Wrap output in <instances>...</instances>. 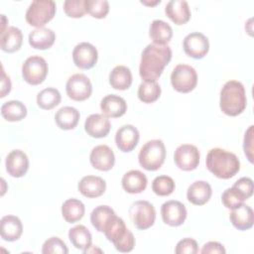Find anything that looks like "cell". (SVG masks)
Returning <instances> with one entry per match:
<instances>
[{
	"label": "cell",
	"mask_w": 254,
	"mask_h": 254,
	"mask_svg": "<svg viewBox=\"0 0 254 254\" xmlns=\"http://www.w3.org/2000/svg\"><path fill=\"white\" fill-rule=\"evenodd\" d=\"M171 60L172 50L168 45L149 44L141 55L140 76L144 80H157Z\"/></svg>",
	"instance_id": "cell-1"
},
{
	"label": "cell",
	"mask_w": 254,
	"mask_h": 254,
	"mask_svg": "<svg viewBox=\"0 0 254 254\" xmlns=\"http://www.w3.org/2000/svg\"><path fill=\"white\" fill-rule=\"evenodd\" d=\"M207 170L215 177L228 180L240 170V161L237 156L221 148L211 149L205 159Z\"/></svg>",
	"instance_id": "cell-2"
},
{
	"label": "cell",
	"mask_w": 254,
	"mask_h": 254,
	"mask_svg": "<svg viewBox=\"0 0 254 254\" xmlns=\"http://www.w3.org/2000/svg\"><path fill=\"white\" fill-rule=\"evenodd\" d=\"M247 105L244 85L238 80H228L220 90L219 107L227 116L241 114Z\"/></svg>",
	"instance_id": "cell-3"
},
{
	"label": "cell",
	"mask_w": 254,
	"mask_h": 254,
	"mask_svg": "<svg viewBox=\"0 0 254 254\" xmlns=\"http://www.w3.org/2000/svg\"><path fill=\"white\" fill-rule=\"evenodd\" d=\"M166 159V148L162 140L154 139L148 141L141 148L138 160L140 166L147 171H157Z\"/></svg>",
	"instance_id": "cell-4"
},
{
	"label": "cell",
	"mask_w": 254,
	"mask_h": 254,
	"mask_svg": "<svg viewBox=\"0 0 254 254\" xmlns=\"http://www.w3.org/2000/svg\"><path fill=\"white\" fill-rule=\"evenodd\" d=\"M56 9V3L52 0H35L27 9L26 21L36 29L43 28L54 18Z\"/></svg>",
	"instance_id": "cell-5"
},
{
	"label": "cell",
	"mask_w": 254,
	"mask_h": 254,
	"mask_svg": "<svg viewBox=\"0 0 254 254\" xmlns=\"http://www.w3.org/2000/svg\"><path fill=\"white\" fill-rule=\"evenodd\" d=\"M128 212L133 225L139 230H146L155 223V207L147 200H137L133 202Z\"/></svg>",
	"instance_id": "cell-6"
},
{
	"label": "cell",
	"mask_w": 254,
	"mask_h": 254,
	"mask_svg": "<svg viewBox=\"0 0 254 254\" xmlns=\"http://www.w3.org/2000/svg\"><path fill=\"white\" fill-rule=\"evenodd\" d=\"M171 83L178 92H190L197 84V73L195 69L189 64H178L172 71Z\"/></svg>",
	"instance_id": "cell-7"
},
{
	"label": "cell",
	"mask_w": 254,
	"mask_h": 254,
	"mask_svg": "<svg viewBox=\"0 0 254 254\" xmlns=\"http://www.w3.org/2000/svg\"><path fill=\"white\" fill-rule=\"evenodd\" d=\"M48 64L40 56L29 57L22 65V76L31 85L42 83L48 75Z\"/></svg>",
	"instance_id": "cell-8"
},
{
	"label": "cell",
	"mask_w": 254,
	"mask_h": 254,
	"mask_svg": "<svg viewBox=\"0 0 254 254\" xmlns=\"http://www.w3.org/2000/svg\"><path fill=\"white\" fill-rule=\"evenodd\" d=\"M67 96L74 101H83L89 98L92 85L89 78L83 73H74L68 77L65 84Z\"/></svg>",
	"instance_id": "cell-9"
},
{
	"label": "cell",
	"mask_w": 254,
	"mask_h": 254,
	"mask_svg": "<svg viewBox=\"0 0 254 254\" xmlns=\"http://www.w3.org/2000/svg\"><path fill=\"white\" fill-rule=\"evenodd\" d=\"M199 151L191 144L180 145L174 154V160L176 166L183 171L189 172L195 170L199 164Z\"/></svg>",
	"instance_id": "cell-10"
},
{
	"label": "cell",
	"mask_w": 254,
	"mask_h": 254,
	"mask_svg": "<svg viewBox=\"0 0 254 254\" xmlns=\"http://www.w3.org/2000/svg\"><path fill=\"white\" fill-rule=\"evenodd\" d=\"M185 53L192 59H202L209 51V42L202 33L193 32L187 35L183 41Z\"/></svg>",
	"instance_id": "cell-11"
},
{
	"label": "cell",
	"mask_w": 254,
	"mask_h": 254,
	"mask_svg": "<svg viewBox=\"0 0 254 254\" xmlns=\"http://www.w3.org/2000/svg\"><path fill=\"white\" fill-rule=\"evenodd\" d=\"M98 59L96 48L87 42L77 44L72 51L74 64L81 69H89L95 65Z\"/></svg>",
	"instance_id": "cell-12"
},
{
	"label": "cell",
	"mask_w": 254,
	"mask_h": 254,
	"mask_svg": "<svg viewBox=\"0 0 254 254\" xmlns=\"http://www.w3.org/2000/svg\"><path fill=\"white\" fill-rule=\"evenodd\" d=\"M187 214L186 206L179 200H168L162 204V219L170 226L182 225L187 218Z\"/></svg>",
	"instance_id": "cell-13"
},
{
	"label": "cell",
	"mask_w": 254,
	"mask_h": 254,
	"mask_svg": "<svg viewBox=\"0 0 254 254\" xmlns=\"http://www.w3.org/2000/svg\"><path fill=\"white\" fill-rule=\"evenodd\" d=\"M89 161L94 169L106 172L113 168L115 156L112 149L107 145H98L91 150Z\"/></svg>",
	"instance_id": "cell-14"
},
{
	"label": "cell",
	"mask_w": 254,
	"mask_h": 254,
	"mask_svg": "<svg viewBox=\"0 0 254 254\" xmlns=\"http://www.w3.org/2000/svg\"><path fill=\"white\" fill-rule=\"evenodd\" d=\"M140 134L136 127L131 124L121 126L115 134V143L117 148L124 153L131 152L139 142Z\"/></svg>",
	"instance_id": "cell-15"
},
{
	"label": "cell",
	"mask_w": 254,
	"mask_h": 254,
	"mask_svg": "<svg viewBox=\"0 0 254 254\" xmlns=\"http://www.w3.org/2000/svg\"><path fill=\"white\" fill-rule=\"evenodd\" d=\"M6 171L13 178L23 177L29 169V159L22 150L11 151L5 160Z\"/></svg>",
	"instance_id": "cell-16"
},
{
	"label": "cell",
	"mask_w": 254,
	"mask_h": 254,
	"mask_svg": "<svg viewBox=\"0 0 254 254\" xmlns=\"http://www.w3.org/2000/svg\"><path fill=\"white\" fill-rule=\"evenodd\" d=\"M111 129V124L108 119L103 114H91L84 122L85 132L93 138H103L108 135Z\"/></svg>",
	"instance_id": "cell-17"
},
{
	"label": "cell",
	"mask_w": 254,
	"mask_h": 254,
	"mask_svg": "<svg viewBox=\"0 0 254 254\" xmlns=\"http://www.w3.org/2000/svg\"><path fill=\"white\" fill-rule=\"evenodd\" d=\"M77 189L83 196L94 198L102 195L105 192L106 183L100 177L85 176L79 181Z\"/></svg>",
	"instance_id": "cell-18"
},
{
	"label": "cell",
	"mask_w": 254,
	"mask_h": 254,
	"mask_svg": "<svg viewBox=\"0 0 254 254\" xmlns=\"http://www.w3.org/2000/svg\"><path fill=\"white\" fill-rule=\"evenodd\" d=\"M229 219L232 225L241 231L252 228L254 223L253 209L247 204H240L239 206L231 209Z\"/></svg>",
	"instance_id": "cell-19"
},
{
	"label": "cell",
	"mask_w": 254,
	"mask_h": 254,
	"mask_svg": "<svg viewBox=\"0 0 254 254\" xmlns=\"http://www.w3.org/2000/svg\"><path fill=\"white\" fill-rule=\"evenodd\" d=\"M166 15L176 25H184L190 19V10L185 0H171L165 7Z\"/></svg>",
	"instance_id": "cell-20"
},
{
	"label": "cell",
	"mask_w": 254,
	"mask_h": 254,
	"mask_svg": "<svg viewBox=\"0 0 254 254\" xmlns=\"http://www.w3.org/2000/svg\"><path fill=\"white\" fill-rule=\"evenodd\" d=\"M100 109L106 117L118 118L127 111V103L124 98L116 94H108L101 99Z\"/></svg>",
	"instance_id": "cell-21"
},
{
	"label": "cell",
	"mask_w": 254,
	"mask_h": 254,
	"mask_svg": "<svg viewBox=\"0 0 254 254\" xmlns=\"http://www.w3.org/2000/svg\"><path fill=\"white\" fill-rule=\"evenodd\" d=\"M23 232L21 220L15 215H5L0 221V234L5 241H17Z\"/></svg>",
	"instance_id": "cell-22"
},
{
	"label": "cell",
	"mask_w": 254,
	"mask_h": 254,
	"mask_svg": "<svg viewBox=\"0 0 254 254\" xmlns=\"http://www.w3.org/2000/svg\"><path fill=\"white\" fill-rule=\"evenodd\" d=\"M212 194L210 185L204 181H196L192 183L187 190L188 200L194 205L205 204Z\"/></svg>",
	"instance_id": "cell-23"
},
{
	"label": "cell",
	"mask_w": 254,
	"mask_h": 254,
	"mask_svg": "<svg viewBox=\"0 0 254 254\" xmlns=\"http://www.w3.org/2000/svg\"><path fill=\"white\" fill-rule=\"evenodd\" d=\"M122 188L128 193H140L145 190L148 180L144 173L139 170H131L124 174L122 181Z\"/></svg>",
	"instance_id": "cell-24"
},
{
	"label": "cell",
	"mask_w": 254,
	"mask_h": 254,
	"mask_svg": "<svg viewBox=\"0 0 254 254\" xmlns=\"http://www.w3.org/2000/svg\"><path fill=\"white\" fill-rule=\"evenodd\" d=\"M56 40V34L49 28H37L29 34V44L37 50H47L51 48Z\"/></svg>",
	"instance_id": "cell-25"
},
{
	"label": "cell",
	"mask_w": 254,
	"mask_h": 254,
	"mask_svg": "<svg viewBox=\"0 0 254 254\" xmlns=\"http://www.w3.org/2000/svg\"><path fill=\"white\" fill-rule=\"evenodd\" d=\"M23 43V34L16 27H7L1 32L0 45L2 51L6 53H14L20 50Z\"/></svg>",
	"instance_id": "cell-26"
},
{
	"label": "cell",
	"mask_w": 254,
	"mask_h": 254,
	"mask_svg": "<svg viewBox=\"0 0 254 254\" xmlns=\"http://www.w3.org/2000/svg\"><path fill=\"white\" fill-rule=\"evenodd\" d=\"M79 117L80 115L76 108L71 106H64L57 111L55 121L60 129L71 130L76 127Z\"/></svg>",
	"instance_id": "cell-27"
},
{
	"label": "cell",
	"mask_w": 254,
	"mask_h": 254,
	"mask_svg": "<svg viewBox=\"0 0 254 254\" xmlns=\"http://www.w3.org/2000/svg\"><path fill=\"white\" fill-rule=\"evenodd\" d=\"M149 36L154 44L167 45L173 37V29L163 20H154L150 25Z\"/></svg>",
	"instance_id": "cell-28"
},
{
	"label": "cell",
	"mask_w": 254,
	"mask_h": 254,
	"mask_svg": "<svg viewBox=\"0 0 254 254\" xmlns=\"http://www.w3.org/2000/svg\"><path fill=\"white\" fill-rule=\"evenodd\" d=\"M115 216L116 213L110 206L98 205L90 213V222L98 232H103Z\"/></svg>",
	"instance_id": "cell-29"
},
{
	"label": "cell",
	"mask_w": 254,
	"mask_h": 254,
	"mask_svg": "<svg viewBox=\"0 0 254 254\" xmlns=\"http://www.w3.org/2000/svg\"><path fill=\"white\" fill-rule=\"evenodd\" d=\"M109 83L117 90H126L132 84L131 70L125 65L115 66L109 73Z\"/></svg>",
	"instance_id": "cell-30"
},
{
	"label": "cell",
	"mask_w": 254,
	"mask_h": 254,
	"mask_svg": "<svg viewBox=\"0 0 254 254\" xmlns=\"http://www.w3.org/2000/svg\"><path fill=\"white\" fill-rule=\"evenodd\" d=\"M85 212L82 201L76 198H68L62 205V214L67 223H74L80 220Z\"/></svg>",
	"instance_id": "cell-31"
},
{
	"label": "cell",
	"mask_w": 254,
	"mask_h": 254,
	"mask_svg": "<svg viewBox=\"0 0 254 254\" xmlns=\"http://www.w3.org/2000/svg\"><path fill=\"white\" fill-rule=\"evenodd\" d=\"M68 238L71 244L78 250L84 251L91 246V233L82 224L75 225L72 228H70L68 231Z\"/></svg>",
	"instance_id": "cell-32"
},
{
	"label": "cell",
	"mask_w": 254,
	"mask_h": 254,
	"mask_svg": "<svg viewBox=\"0 0 254 254\" xmlns=\"http://www.w3.org/2000/svg\"><path fill=\"white\" fill-rule=\"evenodd\" d=\"M2 117L10 122H16L24 119L27 115V108L19 100H10L1 106Z\"/></svg>",
	"instance_id": "cell-33"
},
{
	"label": "cell",
	"mask_w": 254,
	"mask_h": 254,
	"mask_svg": "<svg viewBox=\"0 0 254 254\" xmlns=\"http://www.w3.org/2000/svg\"><path fill=\"white\" fill-rule=\"evenodd\" d=\"M161 86L156 80H143L138 87V98L144 103H152L159 99Z\"/></svg>",
	"instance_id": "cell-34"
},
{
	"label": "cell",
	"mask_w": 254,
	"mask_h": 254,
	"mask_svg": "<svg viewBox=\"0 0 254 254\" xmlns=\"http://www.w3.org/2000/svg\"><path fill=\"white\" fill-rule=\"evenodd\" d=\"M62 96L60 91L55 87H47L37 94V104L44 110H51L58 106Z\"/></svg>",
	"instance_id": "cell-35"
},
{
	"label": "cell",
	"mask_w": 254,
	"mask_h": 254,
	"mask_svg": "<svg viewBox=\"0 0 254 254\" xmlns=\"http://www.w3.org/2000/svg\"><path fill=\"white\" fill-rule=\"evenodd\" d=\"M127 230L128 228L125 225L124 220L116 215L106 226L103 233L108 241L115 244L125 235Z\"/></svg>",
	"instance_id": "cell-36"
},
{
	"label": "cell",
	"mask_w": 254,
	"mask_h": 254,
	"mask_svg": "<svg viewBox=\"0 0 254 254\" xmlns=\"http://www.w3.org/2000/svg\"><path fill=\"white\" fill-rule=\"evenodd\" d=\"M175 188L174 180L166 175L156 177L152 183V190L159 196L170 195L175 190Z\"/></svg>",
	"instance_id": "cell-37"
},
{
	"label": "cell",
	"mask_w": 254,
	"mask_h": 254,
	"mask_svg": "<svg viewBox=\"0 0 254 254\" xmlns=\"http://www.w3.org/2000/svg\"><path fill=\"white\" fill-rule=\"evenodd\" d=\"M85 9L91 17L102 19L109 12V3L106 0H85Z\"/></svg>",
	"instance_id": "cell-38"
},
{
	"label": "cell",
	"mask_w": 254,
	"mask_h": 254,
	"mask_svg": "<svg viewBox=\"0 0 254 254\" xmlns=\"http://www.w3.org/2000/svg\"><path fill=\"white\" fill-rule=\"evenodd\" d=\"M43 254H66L68 249L66 244L59 237H51L47 239L42 247Z\"/></svg>",
	"instance_id": "cell-39"
},
{
	"label": "cell",
	"mask_w": 254,
	"mask_h": 254,
	"mask_svg": "<svg viewBox=\"0 0 254 254\" xmlns=\"http://www.w3.org/2000/svg\"><path fill=\"white\" fill-rule=\"evenodd\" d=\"M246 199L232 187L226 189L221 195V201L223 205L228 209H233L239 206Z\"/></svg>",
	"instance_id": "cell-40"
},
{
	"label": "cell",
	"mask_w": 254,
	"mask_h": 254,
	"mask_svg": "<svg viewBox=\"0 0 254 254\" xmlns=\"http://www.w3.org/2000/svg\"><path fill=\"white\" fill-rule=\"evenodd\" d=\"M64 13L70 18H81L85 13V0H66L64 2Z\"/></svg>",
	"instance_id": "cell-41"
},
{
	"label": "cell",
	"mask_w": 254,
	"mask_h": 254,
	"mask_svg": "<svg viewBox=\"0 0 254 254\" xmlns=\"http://www.w3.org/2000/svg\"><path fill=\"white\" fill-rule=\"evenodd\" d=\"M176 254H196L198 252L197 242L192 238H184L177 243Z\"/></svg>",
	"instance_id": "cell-42"
},
{
	"label": "cell",
	"mask_w": 254,
	"mask_h": 254,
	"mask_svg": "<svg viewBox=\"0 0 254 254\" xmlns=\"http://www.w3.org/2000/svg\"><path fill=\"white\" fill-rule=\"evenodd\" d=\"M245 199H248L253 194V181L250 178L243 177L236 181L232 186Z\"/></svg>",
	"instance_id": "cell-43"
},
{
	"label": "cell",
	"mask_w": 254,
	"mask_h": 254,
	"mask_svg": "<svg viewBox=\"0 0 254 254\" xmlns=\"http://www.w3.org/2000/svg\"><path fill=\"white\" fill-rule=\"evenodd\" d=\"M134 246H135V237L129 229L127 230L125 235L117 243L114 244L115 249L118 250L119 252H123V253L132 251Z\"/></svg>",
	"instance_id": "cell-44"
},
{
	"label": "cell",
	"mask_w": 254,
	"mask_h": 254,
	"mask_svg": "<svg viewBox=\"0 0 254 254\" xmlns=\"http://www.w3.org/2000/svg\"><path fill=\"white\" fill-rule=\"evenodd\" d=\"M253 125L249 126L246 130L243 140L244 154L250 163H253Z\"/></svg>",
	"instance_id": "cell-45"
},
{
	"label": "cell",
	"mask_w": 254,
	"mask_h": 254,
	"mask_svg": "<svg viewBox=\"0 0 254 254\" xmlns=\"http://www.w3.org/2000/svg\"><path fill=\"white\" fill-rule=\"evenodd\" d=\"M202 254H225L226 250L223 245L217 241H209L202 246L200 250Z\"/></svg>",
	"instance_id": "cell-46"
},
{
	"label": "cell",
	"mask_w": 254,
	"mask_h": 254,
	"mask_svg": "<svg viewBox=\"0 0 254 254\" xmlns=\"http://www.w3.org/2000/svg\"><path fill=\"white\" fill-rule=\"evenodd\" d=\"M11 80L10 77L5 73L3 67H2V79H1V95L0 97H5L11 90Z\"/></svg>",
	"instance_id": "cell-47"
},
{
	"label": "cell",
	"mask_w": 254,
	"mask_h": 254,
	"mask_svg": "<svg viewBox=\"0 0 254 254\" xmlns=\"http://www.w3.org/2000/svg\"><path fill=\"white\" fill-rule=\"evenodd\" d=\"M160 0H157V1H155V2H147V1H141V3L142 4H144V5H148V6H155V5H157V4H160Z\"/></svg>",
	"instance_id": "cell-48"
}]
</instances>
